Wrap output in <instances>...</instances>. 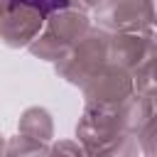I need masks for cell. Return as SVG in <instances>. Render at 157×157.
I'll return each instance as SVG.
<instances>
[{
    "label": "cell",
    "mask_w": 157,
    "mask_h": 157,
    "mask_svg": "<svg viewBox=\"0 0 157 157\" xmlns=\"http://www.w3.org/2000/svg\"><path fill=\"white\" fill-rule=\"evenodd\" d=\"M12 2H17V5H27V7H32V10L42 12V15L59 12V10H64V7L69 5V0H12Z\"/></svg>",
    "instance_id": "6da1fadb"
}]
</instances>
